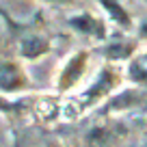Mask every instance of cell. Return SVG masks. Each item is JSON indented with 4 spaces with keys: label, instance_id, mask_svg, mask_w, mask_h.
<instances>
[{
    "label": "cell",
    "instance_id": "5",
    "mask_svg": "<svg viewBox=\"0 0 147 147\" xmlns=\"http://www.w3.org/2000/svg\"><path fill=\"white\" fill-rule=\"evenodd\" d=\"M100 2H102V5H104L108 11H110V15H113V18H115L117 22L128 24V15H125V11L121 9V7L117 5V2H113V0H100Z\"/></svg>",
    "mask_w": 147,
    "mask_h": 147
},
{
    "label": "cell",
    "instance_id": "9",
    "mask_svg": "<svg viewBox=\"0 0 147 147\" xmlns=\"http://www.w3.org/2000/svg\"><path fill=\"white\" fill-rule=\"evenodd\" d=\"M59 2H65V0H59Z\"/></svg>",
    "mask_w": 147,
    "mask_h": 147
},
{
    "label": "cell",
    "instance_id": "7",
    "mask_svg": "<svg viewBox=\"0 0 147 147\" xmlns=\"http://www.w3.org/2000/svg\"><path fill=\"white\" fill-rule=\"evenodd\" d=\"M0 18L5 20V22H7V24H9V26H11V28H15V22H13V20H11V18H9V13H7V11H5V9H0Z\"/></svg>",
    "mask_w": 147,
    "mask_h": 147
},
{
    "label": "cell",
    "instance_id": "6",
    "mask_svg": "<svg viewBox=\"0 0 147 147\" xmlns=\"http://www.w3.org/2000/svg\"><path fill=\"white\" fill-rule=\"evenodd\" d=\"M130 74H132V78H134V80H147V74L141 69V65H132Z\"/></svg>",
    "mask_w": 147,
    "mask_h": 147
},
{
    "label": "cell",
    "instance_id": "2",
    "mask_svg": "<svg viewBox=\"0 0 147 147\" xmlns=\"http://www.w3.org/2000/svg\"><path fill=\"white\" fill-rule=\"evenodd\" d=\"M84 63H87V54H76L67 63V69L63 71V76H61V87L63 89L71 87V84L80 78V74H82V69H84Z\"/></svg>",
    "mask_w": 147,
    "mask_h": 147
},
{
    "label": "cell",
    "instance_id": "4",
    "mask_svg": "<svg viewBox=\"0 0 147 147\" xmlns=\"http://www.w3.org/2000/svg\"><path fill=\"white\" fill-rule=\"evenodd\" d=\"M69 24H71L74 28H78L80 32H91V35H102V32H104L102 24H97L91 15H80V18H74Z\"/></svg>",
    "mask_w": 147,
    "mask_h": 147
},
{
    "label": "cell",
    "instance_id": "1",
    "mask_svg": "<svg viewBox=\"0 0 147 147\" xmlns=\"http://www.w3.org/2000/svg\"><path fill=\"white\" fill-rule=\"evenodd\" d=\"M26 87L22 69L15 63H0V91H20Z\"/></svg>",
    "mask_w": 147,
    "mask_h": 147
},
{
    "label": "cell",
    "instance_id": "3",
    "mask_svg": "<svg viewBox=\"0 0 147 147\" xmlns=\"http://www.w3.org/2000/svg\"><path fill=\"white\" fill-rule=\"evenodd\" d=\"M48 50V41L41 37H26L22 41V54L26 59H37Z\"/></svg>",
    "mask_w": 147,
    "mask_h": 147
},
{
    "label": "cell",
    "instance_id": "8",
    "mask_svg": "<svg viewBox=\"0 0 147 147\" xmlns=\"http://www.w3.org/2000/svg\"><path fill=\"white\" fill-rule=\"evenodd\" d=\"M143 35L147 37V24H145V26H143Z\"/></svg>",
    "mask_w": 147,
    "mask_h": 147
}]
</instances>
